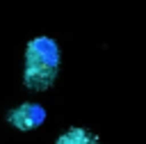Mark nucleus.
<instances>
[{
	"label": "nucleus",
	"instance_id": "f257e3e1",
	"mask_svg": "<svg viewBox=\"0 0 146 144\" xmlns=\"http://www.w3.org/2000/svg\"><path fill=\"white\" fill-rule=\"evenodd\" d=\"M59 73V46L50 37H34L25 48L23 82L27 89L46 91L55 85Z\"/></svg>",
	"mask_w": 146,
	"mask_h": 144
},
{
	"label": "nucleus",
	"instance_id": "f03ea898",
	"mask_svg": "<svg viewBox=\"0 0 146 144\" xmlns=\"http://www.w3.org/2000/svg\"><path fill=\"white\" fill-rule=\"evenodd\" d=\"M7 121L14 128L27 133L32 128H39L46 121V110L41 105H36V103H21L18 107H14V110L7 112Z\"/></svg>",
	"mask_w": 146,
	"mask_h": 144
},
{
	"label": "nucleus",
	"instance_id": "7ed1b4c3",
	"mask_svg": "<svg viewBox=\"0 0 146 144\" xmlns=\"http://www.w3.org/2000/svg\"><path fill=\"white\" fill-rule=\"evenodd\" d=\"M55 144H100L98 135L84 130V128H68L66 133H62L57 137Z\"/></svg>",
	"mask_w": 146,
	"mask_h": 144
}]
</instances>
